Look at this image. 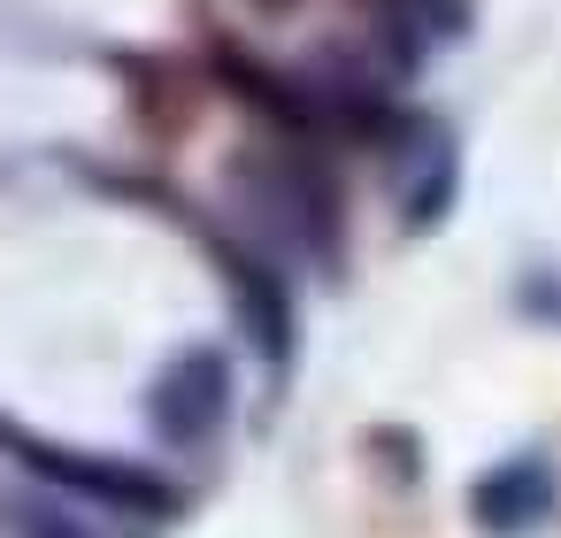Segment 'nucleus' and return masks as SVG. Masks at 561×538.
Returning <instances> with one entry per match:
<instances>
[{
  "label": "nucleus",
  "instance_id": "1",
  "mask_svg": "<svg viewBox=\"0 0 561 538\" xmlns=\"http://www.w3.org/2000/svg\"><path fill=\"white\" fill-rule=\"evenodd\" d=\"M224 408H231V369H224L216 346L178 354V362L162 369V385H154V431H162L170 446H201V438L224 423Z\"/></svg>",
  "mask_w": 561,
  "mask_h": 538
},
{
  "label": "nucleus",
  "instance_id": "2",
  "mask_svg": "<svg viewBox=\"0 0 561 538\" xmlns=\"http://www.w3.org/2000/svg\"><path fill=\"white\" fill-rule=\"evenodd\" d=\"M546 500H553V477H546V461H507V469H492V477L469 492L477 523H484V530H500V538L530 530V523L546 515Z\"/></svg>",
  "mask_w": 561,
  "mask_h": 538
},
{
  "label": "nucleus",
  "instance_id": "3",
  "mask_svg": "<svg viewBox=\"0 0 561 538\" xmlns=\"http://www.w3.org/2000/svg\"><path fill=\"white\" fill-rule=\"evenodd\" d=\"M24 538H78V523L55 507H24Z\"/></svg>",
  "mask_w": 561,
  "mask_h": 538
}]
</instances>
